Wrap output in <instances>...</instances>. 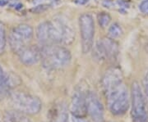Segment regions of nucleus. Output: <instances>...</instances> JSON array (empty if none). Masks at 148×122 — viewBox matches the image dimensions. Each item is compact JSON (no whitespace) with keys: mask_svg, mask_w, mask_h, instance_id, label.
Masks as SVG:
<instances>
[{"mask_svg":"<svg viewBox=\"0 0 148 122\" xmlns=\"http://www.w3.org/2000/svg\"><path fill=\"white\" fill-rule=\"evenodd\" d=\"M40 61L44 67L49 70L62 69L69 66L72 55L68 48L58 44H49L40 49Z\"/></svg>","mask_w":148,"mask_h":122,"instance_id":"f257e3e1","label":"nucleus"},{"mask_svg":"<svg viewBox=\"0 0 148 122\" xmlns=\"http://www.w3.org/2000/svg\"><path fill=\"white\" fill-rule=\"evenodd\" d=\"M110 112L114 116L125 114L130 106L129 94L126 85L121 84L103 91Z\"/></svg>","mask_w":148,"mask_h":122,"instance_id":"f03ea898","label":"nucleus"},{"mask_svg":"<svg viewBox=\"0 0 148 122\" xmlns=\"http://www.w3.org/2000/svg\"><path fill=\"white\" fill-rule=\"evenodd\" d=\"M49 22L50 40L52 44H71L75 33L69 22L61 16L53 18Z\"/></svg>","mask_w":148,"mask_h":122,"instance_id":"7ed1b4c3","label":"nucleus"},{"mask_svg":"<svg viewBox=\"0 0 148 122\" xmlns=\"http://www.w3.org/2000/svg\"><path fill=\"white\" fill-rule=\"evenodd\" d=\"M10 98L14 109L27 115H36L42 108V102L39 98L25 92H13Z\"/></svg>","mask_w":148,"mask_h":122,"instance_id":"20e7f679","label":"nucleus"},{"mask_svg":"<svg viewBox=\"0 0 148 122\" xmlns=\"http://www.w3.org/2000/svg\"><path fill=\"white\" fill-rule=\"evenodd\" d=\"M82 51L83 53H90L93 48L95 37V22L89 13L82 14L78 20Z\"/></svg>","mask_w":148,"mask_h":122,"instance_id":"39448f33","label":"nucleus"},{"mask_svg":"<svg viewBox=\"0 0 148 122\" xmlns=\"http://www.w3.org/2000/svg\"><path fill=\"white\" fill-rule=\"evenodd\" d=\"M131 102L132 116L133 122H145L147 119V104L141 86L137 81L132 83L131 88Z\"/></svg>","mask_w":148,"mask_h":122,"instance_id":"423d86ee","label":"nucleus"},{"mask_svg":"<svg viewBox=\"0 0 148 122\" xmlns=\"http://www.w3.org/2000/svg\"><path fill=\"white\" fill-rule=\"evenodd\" d=\"M119 52V46L114 39L105 37L99 40L94 49V56L99 61L113 60Z\"/></svg>","mask_w":148,"mask_h":122,"instance_id":"0eeeda50","label":"nucleus"},{"mask_svg":"<svg viewBox=\"0 0 148 122\" xmlns=\"http://www.w3.org/2000/svg\"><path fill=\"white\" fill-rule=\"evenodd\" d=\"M86 111L87 115L94 122H104L105 110L104 106L94 92L86 94Z\"/></svg>","mask_w":148,"mask_h":122,"instance_id":"6e6552de","label":"nucleus"},{"mask_svg":"<svg viewBox=\"0 0 148 122\" xmlns=\"http://www.w3.org/2000/svg\"><path fill=\"white\" fill-rule=\"evenodd\" d=\"M86 94L82 89L74 91L71 102L69 105V111L72 116L77 117H86Z\"/></svg>","mask_w":148,"mask_h":122,"instance_id":"1a4fd4ad","label":"nucleus"},{"mask_svg":"<svg viewBox=\"0 0 148 122\" xmlns=\"http://www.w3.org/2000/svg\"><path fill=\"white\" fill-rule=\"evenodd\" d=\"M123 82V75L121 70L118 67H111L106 71L101 80L103 91Z\"/></svg>","mask_w":148,"mask_h":122,"instance_id":"9d476101","label":"nucleus"},{"mask_svg":"<svg viewBox=\"0 0 148 122\" xmlns=\"http://www.w3.org/2000/svg\"><path fill=\"white\" fill-rule=\"evenodd\" d=\"M22 64L25 66H33L40 61V49L36 46H27L17 55Z\"/></svg>","mask_w":148,"mask_h":122,"instance_id":"9b49d317","label":"nucleus"},{"mask_svg":"<svg viewBox=\"0 0 148 122\" xmlns=\"http://www.w3.org/2000/svg\"><path fill=\"white\" fill-rule=\"evenodd\" d=\"M49 122H69L68 106L64 102H55L49 112Z\"/></svg>","mask_w":148,"mask_h":122,"instance_id":"f8f14e48","label":"nucleus"},{"mask_svg":"<svg viewBox=\"0 0 148 122\" xmlns=\"http://www.w3.org/2000/svg\"><path fill=\"white\" fill-rule=\"evenodd\" d=\"M9 44L12 51L18 55L21 50L28 46V41L13 28L9 35Z\"/></svg>","mask_w":148,"mask_h":122,"instance_id":"ddd939ff","label":"nucleus"},{"mask_svg":"<svg viewBox=\"0 0 148 122\" xmlns=\"http://www.w3.org/2000/svg\"><path fill=\"white\" fill-rule=\"evenodd\" d=\"M36 38L38 41L43 46L52 44L50 40V32H49V22L44 21L40 23L36 29Z\"/></svg>","mask_w":148,"mask_h":122,"instance_id":"4468645a","label":"nucleus"},{"mask_svg":"<svg viewBox=\"0 0 148 122\" xmlns=\"http://www.w3.org/2000/svg\"><path fill=\"white\" fill-rule=\"evenodd\" d=\"M3 122H32L28 115L17 110H9L4 112Z\"/></svg>","mask_w":148,"mask_h":122,"instance_id":"2eb2a0df","label":"nucleus"},{"mask_svg":"<svg viewBox=\"0 0 148 122\" xmlns=\"http://www.w3.org/2000/svg\"><path fill=\"white\" fill-rule=\"evenodd\" d=\"M14 29L18 32L21 36L25 38L28 42H30L34 36V30L33 28L31 26L27 24H21L18 25L17 26L14 27Z\"/></svg>","mask_w":148,"mask_h":122,"instance_id":"dca6fc26","label":"nucleus"},{"mask_svg":"<svg viewBox=\"0 0 148 122\" xmlns=\"http://www.w3.org/2000/svg\"><path fill=\"white\" fill-rule=\"evenodd\" d=\"M9 87L8 85V75L4 73L0 66V100L3 99L8 94Z\"/></svg>","mask_w":148,"mask_h":122,"instance_id":"f3484780","label":"nucleus"},{"mask_svg":"<svg viewBox=\"0 0 148 122\" xmlns=\"http://www.w3.org/2000/svg\"><path fill=\"white\" fill-rule=\"evenodd\" d=\"M122 34H123L122 27L118 23L112 24L108 30V35H109V37L113 39H115L120 37Z\"/></svg>","mask_w":148,"mask_h":122,"instance_id":"a211bd4d","label":"nucleus"},{"mask_svg":"<svg viewBox=\"0 0 148 122\" xmlns=\"http://www.w3.org/2000/svg\"><path fill=\"white\" fill-rule=\"evenodd\" d=\"M7 44V35L4 24L0 21V55L5 52Z\"/></svg>","mask_w":148,"mask_h":122,"instance_id":"6ab92c4d","label":"nucleus"},{"mask_svg":"<svg viewBox=\"0 0 148 122\" xmlns=\"http://www.w3.org/2000/svg\"><path fill=\"white\" fill-rule=\"evenodd\" d=\"M97 21H98L100 26L102 27V28H106L110 23L111 16L109 13L102 12L97 15Z\"/></svg>","mask_w":148,"mask_h":122,"instance_id":"aec40b11","label":"nucleus"},{"mask_svg":"<svg viewBox=\"0 0 148 122\" xmlns=\"http://www.w3.org/2000/svg\"><path fill=\"white\" fill-rule=\"evenodd\" d=\"M139 9L144 14H148V0H143L139 5Z\"/></svg>","mask_w":148,"mask_h":122,"instance_id":"412c9836","label":"nucleus"},{"mask_svg":"<svg viewBox=\"0 0 148 122\" xmlns=\"http://www.w3.org/2000/svg\"><path fill=\"white\" fill-rule=\"evenodd\" d=\"M143 85L146 94L148 96V69L146 71L145 75H144V77H143Z\"/></svg>","mask_w":148,"mask_h":122,"instance_id":"4be33fe9","label":"nucleus"},{"mask_svg":"<svg viewBox=\"0 0 148 122\" xmlns=\"http://www.w3.org/2000/svg\"><path fill=\"white\" fill-rule=\"evenodd\" d=\"M72 121L73 122H90L86 117H77L72 116Z\"/></svg>","mask_w":148,"mask_h":122,"instance_id":"5701e85b","label":"nucleus"},{"mask_svg":"<svg viewBox=\"0 0 148 122\" xmlns=\"http://www.w3.org/2000/svg\"><path fill=\"white\" fill-rule=\"evenodd\" d=\"M90 0H73V2L77 5H86L89 3Z\"/></svg>","mask_w":148,"mask_h":122,"instance_id":"b1692460","label":"nucleus"},{"mask_svg":"<svg viewBox=\"0 0 148 122\" xmlns=\"http://www.w3.org/2000/svg\"><path fill=\"white\" fill-rule=\"evenodd\" d=\"M8 2L6 0H0V7H3V6L7 5Z\"/></svg>","mask_w":148,"mask_h":122,"instance_id":"393cba45","label":"nucleus"}]
</instances>
